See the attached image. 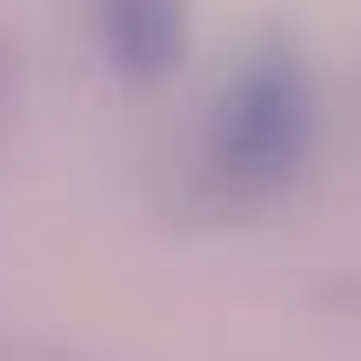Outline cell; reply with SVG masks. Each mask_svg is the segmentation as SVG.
<instances>
[{"label": "cell", "mask_w": 361, "mask_h": 361, "mask_svg": "<svg viewBox=\"0 0 361 361\" xmlns=\"http://www.w3.org/2000/svg\"><path fill=\"white\" fill-rule=\"evenodd\" d=\"M0 80H7V54H0Z\"/></svg>", "instance_id": "3"}, {"label": "cell", "mask_w": 361, "mask_h": 361, "mask_svg": "<svg viewBox=\"0 0 361 361\" xmlns=\"http://www.w3.org/2000/svg\"><path fill=\"white\" fill-rule=\"evenodd\" d=\"M101 40L121 74L161 80L188 47V0H94Z\"/></svg>", "instance_id": "2"}, {"label": "cell", "mask_w": 361, "mask_h": 361, "mask_svg": "<svg viewBox=\"0 0 361 361\" xmlns=\"http://www.w3.org/2000/svg\"><path fill=\"white\" fill-rule=\"evenodd\" d=\"M308 147V80L288 54H261L241 67L214 114V161L228 180H281Z\"/></svg>", "instance_id": "1"}]
</instances>
